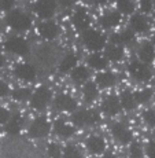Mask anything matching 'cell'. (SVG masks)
Returning <instances> with one entry per match:
<instances>
[{
    "mask_svg": "<svg viewBox=\"0 0 155 158\" xmlns=\"http://www.w3.org/2000/svg\"><path fill=\"white\" fill-rule=\"evenodd\" d=\"M6 23L17 32H26L32 28V19L21 10H10L6 15Z\"/></svg>",
    "mask_w": 155,
    "mask_h": 158,
    "instance_id": "6da1fadb",
    "label": "cell"
},
{
    "mask_svg": "<svg viewBox=\"0 0 155 158\" xmlns=\"http://www.w3.org/2000/svg\"><path fill=\"white\" fill-rule=\"evenodd\" d=\"M83 43L88 50L99 52L106 47L107 37L96 29H87L83 32Z\"/></svg>",
    "mask_w": 155,
    "mask_h": 158,
    "instance_id": "7a4b0ae2",
    "label": "cell"
},
{
    "mask_svg": "<svg viewBox=\"0 0 155 158\" xmlns=\"http://www.w3.org/2000/svg\"><path fill=\"white\" fill-rule=\"evenodd\" d=\"M52 99V91L45 85H40L30 96V107L35 110H43Z\"/></svg>",
    "mask_w": 155,
    "mask_h": 158,
    "instance_id": "3957f363",
    "label": "cell"
},
{
    "mask_svg": "<svg viewBox=\"0 0 155 158\" xmlns=\"http://www.w3.org/2000/svg\"><path fill=\"white\" fill-rule=\"evenodd\" d=\"M100 121V115L93 109H85V110L75 111L71 114V123L77 127L95 125Z\"/></svg>",
    "mask_w": 155,
    "mask_h": 158,
    "instance_id": "277c9868",
    "label": "cell"
},
{
    "mask_svg": "<svg viewBox=\"0 0 155 158\" xmlns=\"http://www.w3.org/2000/svg\"><path fill=\"white\" fill-rule=\"evenodd\" d=\"M128 72L132 76L135 80L140 81V83H145V81H150L153 78V70L148 65L139 60H133L128 65Z\"/></svg>",
    "mask_w": 155,
    "mask_h": 158,
    "instance_id": "5b68a950",
    "label": "cell"
},
{
    "mask_svg": "<svg viewBox=\"0 0 155 158\" xmlns=\"http://www.w3.org/2000/svg\"><path fill=\"white\" fill-rule=\"evenodd\" d=\"M50 132H51V123L48 121L47 117H44V115H40V117L35 118V120L32 121V124L29 125V129H28L29 136L33 139L44 138V136H47Z\"/></svg>",
    "mask_w": 155,
    "mask_h": 158,
    "instance_id": "8992f818",
    "label": "cell"
},
{
    "mask_svg": "<svg viewBox=\"0 0 155 158\" xmlns=\"http://www.w3.org/2000/svg\"><path fill=\"white\" fill-rule=\"evenodd\" d=\"M4 48L11 54H15V55H26L29 52V44L28 41L23 37H19V36H10L7 37V40L4 41Z\"/></svg>",
    "mask_w": 155,
    "mask_h": 158,
    "instance_id": "52a82bcc",
    "label": "cell"
},
{
    "mask_svg": "<svg viewBox=\"0 0 155 158\" xmlns=\"http://www.w3.org/2000/svg\"><path fill=\"white\" fill-rule=\"evenodd\" d=\"M33 8L41 19H50L56 13V0H36Z\"/></svg>",
    "mask_w": 155,
    "mask_h": 158,
    "instance_id": "ba28073f",
    "label": "cell"
},
{
    "mask_svg": "<svg viewBox=\"0 0 155 158\" xmlns=\"http://www.w3.org/2000/svg\"><path fill=\"white\" fill-rule=\"evenodd\" d=\"M71 22L74 25V28L77 30H87L91 25V17L89 13L85 7H77L75 11L71 15Z\"/></svg>",
    "mask_w": 155,
    "mask_h": 158,
    "instance_id": "9c48e42d",
    "label": "cell"
},
{
    "mask_svg": "<svg viewBox=\"0 0 155 158\" xmlns=\"http://www.w3.org/2000/svg\"><path fill=\"white\" fill-rule=\"evenodd\" d=\"M37 32L44 40H54L60 35V28L52 21H44L39 25Z\"/></svg>",
    "mask_w": 155,
    "mask_h": 158,
    "instance_id": "30bf717a",
    "label": "cell"
},
{
    "mask_svg": "<svg viewBox=\"0 0 155 158\" xmlns=\"http://www.w3.org/2000/svg\"><path fill=\"white\" fill-rule=\"evenodd\" d=\"M14 74L17 76L19 80L32 83V81H35L36 76H37V72H36L35 66L29 65V63H18L14 69Z\"/></svg>",
    "mask_w": 155,
    "mask_h": 158,
    "instance_id": "8fae6325",
    "label": "cell"
},
{
    "mask_svg": "<svg viewBox=\"0 0 155 158\" xmlns=\"http://www.w3.org/2000/svg\"><path fill=\"white\" fill-rule=\"evenodd\" d=\"M111 133H113L114 138L122 144H128L132 142V131L121 123H114L113 125H111Z\"/></svg>",
    "mask_w": 155,
    "mask_h": 158,
    "instance_id": "7c38bea8",
    "label": "cell"
},
{
    "mask_svg": "<svg viewBox=\"0 0 155 158\" xmlns=\"http://www.w3.org/2000/svg\"><path fill=\"white\" fill-rule=\"evenodd\" d=\"M55 107L58 110L71 113V111H74L75 109H77V101H75L71 95L60 94V95H58L55 98Z\"/></svg>",
    "mask_w": 155,
    "mask_h": 158,
    "instance_id": "4fadbf2b",
    "label": "cell"
},
{
    "mask_svg": "<svg viewBox=\"0 0 155 158\" xmlns=\"http://www.w3.org/2000/svg\"><path fill=\"white\" fill-rule=\"evenodd\" d=\"M137 56L140 59V62L150 65L151 62H154L155 59V47L150 41H143L137 50Z\"/></svg>",
    "mask_w": 155,
    "mask_h": 158,
    "instance_id": "5bb4252c",
    "label": "cell"
},
{
    "mask_svg": "<svg viewBox=\"0 0 155 158\" xmlns=\"http://www.w3.org/2000/svg\"><path fill=\"white\" fill-rule=\"evenodd\" d=\"M129 25H130V28L137 33H145L150 30V21L143 14H133L130 17Z\"/></svg>",
    "mask_w": 155,
    "mask_h": 158,
    "instance_id": "9a60e30c",
    "label": "cell"
},
{
    "mask_svg": "<svg viewBox=\"0 0 155 158\" xmlns=\"http://www.w3.org/2000/svg\"><path fill=\"white\" fill-rule=\"evenodd\" d=\"M121 103H120V98L117 95H108L107 98L103 101L102 105V110L103 113H106L107 115H115L121 111Z\"/></svg>",
    "mask_w": 155,
    "mask_h": 158,
    "instance_id": "2e32d148",
    "label": "cell"
},
{
    "mask_svg": "<svg viewBox=\"0 0 155 158\" xmlns=\"http://www.w3.org/2000/svg\"><path fill=\"white\" fill-rule=\"evenodd\" d=\"M85 146H87L88 151L92 154H102L106 148V140L102 138V136L93 135L89 136V138L85 140Z\"/></svg>",
    "mask_w": 155,
    "mask_h": 158,
    "instance_id": "e0dca14e",
    "label": "cell"
},
{
    "mask_svg": "<svg viewBox=\"0 0 155 158\" xmlns=\"http://www.w3.org/2000/svg\"><path fill=\"white\" fill-rule=\"evenodd\" d=\"M120 22H121V14L118 11H106L99 19V23L104 29L115 28L117 25H120Z\"/></svg>",
    "mask_w": 155,
    "mask_h": 158,
    "instance_id": "ac0fdd59",
    "label": "cell"
},
{
    "mask_svg": "<svg viewBox=\"0 0 155 158\" xmlns=\"http://www.w3.org/2000/svg\"><path fill=\"white\" fill-rule=\"evenodd\" d=\"M125 55V50L122 45L118 44H110L104 47V58L111 62H120Z\"/></svg>",
    "mask_w": 155,
    "mask_h": 158,
    "instance_id": "d6986e66",
    "label": "cell"
},
{
    "mask_svg": "<svg viewBox=\"0 0 155 158\" xmlns=\"http://www.w3.org/2000/svg\"><path fill=\"white\" fill-rule=\"evenodd\" d=\"M22 124L23 118L21 114H14L13 117H10V120L6 124V132L10 135H18L22 131Z\"/></svg>",
    "mask_w": 155,
    "mask_h": 158,
    "instance_id": "ffe728a7",
    "label": "cell"
},
{
    "mask_svg": "<svg viewBox=\"0 0 155 158\" xmlns=\"http://www.w3.org/2000/svg\"><path fill=\"white\" fill-rule=\"evenodd\" d=\"M54 131H55L56 135H59L60 138H65V139L71 138L74 135V128L71 125H69V124H66L62 118H59V120H56L54 123Z\"/></svg>",
    "mask_w": 155,
    "mask_h": 158,
    "instance_id": "44dd1931",
    "label": "cell"
},
{
    "mask_svg": "<svg viewBox=\"0 0 155 158\" xmlns=\"http://www.w3.org/2000/svg\"><path fill=\"white\" fill-rule=\"evenodd\" d=\"M96 85L100 88H108L115 84V74L111 72H99L95 77Z\"/></svg>",
    "mask_w": 155,
    "mask_h": 158,
    "instance_id": "7402d4cb",
    "label": "cell"
},
{
    "mask_svg": "<svg viewBox=\"0 0 155 158\" xmlns=\"http://www.w3.org/2000/svg\"><path fill=\"white\" fill-rule=\"evenodd\" d=\"M87 63L89 65V68L96 69V70H100V72L107 68V59L103 55H100L99 52H93L91 55H88Z\"/></svg>",
    "mask_w": 155,
    "mask_h": 158,
    "instance_id": "603a6c76",
    "label": "cell"
},
{
    "mask_svg": "<svg viewBox=\"0 0 155 158\" xmlns=\"http://www.w3.org/2000/svg\"><path fill=\"white\" fill-rule=\"evenodd\" d=\"M70 77L77 85H80V84L87 83V80L89 78V70L85 66H75L70 72Z\"/></svg>",
    "mask_w": 155,
    "mask_h": 158,
    "instance_id": "cb8c5ba5",
    "label": "cell"
},
{
    "mask_svg": "<svg viewBox=\"0 0 155 158\" xmlns=\"http://www.w3.org/2000/svg\"><path fill=\"white\" fill-rule=\"evenodd\" d=\"M77 62H78V58L75 54H67L65 55V58L62 59V62L59 63V70L60 73H67V72H71L73 69L77 66Z\"/></svg>",
    "mask_w": 155,
    "mask_h": 158,
    "instance_id": "d4e9b609",
    "label": "cell"
},
{
    "mask_svg": "<svg viewBox=\"0 0 155 158\" xmlns=\"http://www.w3.org/2000/svg\"><path fill=\"white\" fill-rule=\"evenodd\" d=\"M98 85H96V83H93V81H87L84 85V89H83V95H84V101L87 103H91L93 102L96 98H98Z\"/></svg>",
    "mask_w": 155,
    "mask_h": 158,
    "instance_id": "484cf974",
    "label": "cell"
},
{
    "mask_svg": "<svg viewBox=\"0 0 155 158\" xmlns=\"http://www.w3.org/2000/svg\"><path fill=\"white\" fill-rule=\"evenodd\" d=\"M111 41H113V44L118 45L132 43V41H135V33L132 30H124L121 33H115V35L111 36Z\"/></svg>",
    "mask_w": 155,
    "mask_h": 158,
    "instance_id": "4316f807",
    "label": "cell"
},
{
    "mask_svg": "<svg viewBox=\"0 0 155 158\" xmlns=\"http://www.w3.org/2000/svg\"><path fill=\"white\" fill-rule=\"evenodd\" d=\"M120 103H121V107H124L125 110H133L136 109L137 103L135 101V96L130 91H124L122 94L120 95Z\"/></svg>",
    "mask_w": 155,
    "mask_h": 158,
    "instance_id": "83f0119b",
    "label": "cell"
},
{
    "mask_svg": "<svg viewBox=\"0 0 155 158\" xmlns=\"http://www.w3.org/2000/svg\"><path fill=\"white\" fill-rule=\"evenodd\" d=\"M115 6L120 14H133L136 10V4L133 0H115Z\"/></svg>",
    "mask_w": 155,
    "mask_h": 158,
    "instance_id": "f1b7e54d",
    "label": "cell"
},
{
    "mask_svg": "<svg viewBox=\"0 0 155 158\" xmlns=\"http://www.w3.org/2000/svg\"><path fill=\"white\" fill-rule=\"evenodd\" d=\"M153 94H154V91L151 88H143L140 91H136L133 94V96H135V101L137 105H144V103H147L153 98Z\"/></svg>",
    "mask_w": 155,
    "mask_h": 158,
    "instance_id": "f546056e",
    "label": "cell"
},
{
    "mask_svg": "<svg viewBox=\"0 0 155 158\" xmlns=\"http://www.w3.org/2000/svg\"><path fill=\"white\" fill-rule=\"evenodd\" d=\"M32 96V91L29 88H17L13 91V99L15 101H26Z\"/></svg>",
    "mask_w": 155,
    "mask_h": 158,
    "instance_id": "4dcf8cb0",
    "label": "cell"
},
{
    "mask_svg": "<svg viewBox=\"0 0 155 158\" xmlns=\"http://www.w3.org/2000/svg\"><path fill=\"white\" fill-rule=\"evenodd\" d=\"M47 153H48V157L50 158H60L62 157V148L58 143H54L51 142L47 147Z\"/></svg>",
    "mask_w": 155,
    "mask_h": 158,
    "instance_id": "1f68e13d",
    "label": "cell"
},
{
    "mask_svg": "<svg viewBox=\"0 0 155 158\" xmlns=\"http://www.w3.org/2000/svg\"><path fill=\"white\" fill-rule=\"evenodd\" d=\"M63 158H83V154L75 146H66L63 150Z\"/></svg>",
    "mask_w": 155,
    "mask_h": 158,
    "instance_id": "d6a6232c",
    "label": "cell"
},
{
    "mask_svg": "<svg viewBox=\"0 0 155 158\" xmlns=\"http://www.w3.org/2000/svg\"><path fill=\"white\" fill-rule=\"evenodd\" d=\"M143 120H144V123L147 124L150 128H155V111L154 110H144L141 114Z\"/></svg>",
    "mask_w": 155,
    "mask_h": 158,
    "instance_id": "836d02e7",
    "label": "cell"
},
{
    "mask_svg": "<svg viewBox=\"0 0 155 158\" xmlns=\"http://www.w3.org/2000/svg\"><path fill=\"white\" fill-rule=\"evenodd\" d=\"M143 148H141V146L137 143V142H133L132 144H130V147H129V156L130 158H141L143 157Z\"/></svg>",
    "mask_w": 155,
    "mask_h": 158,
    "instance_id": "e575fe53",
    "label": "cell"
},
{
    "mask_svg": "<svg viewBox=\"0 0 155 158\" xmlns=\"http://www.w3.org/2000/svg\"><path fill=\"white\" fill-rule=\"evenodd\" d=\"M139 6L143 14H148L153 10V0H139Z\"/></svg>",
    "mask_w": 155,
    "mask_h": 158,
    "instance_id": "d590c367",
    "label": "cell"
},
{
    "mask_svg": "<svg viewBox=\"0 0 155 158\" xmlns=\"http://www.w3.org/2000/svg\"><path fill=\"white\" fill-rule=\"evenodd\" d=\"M15 6V0H0V11H10Z\"/></svg>",
    "mask_w": 155,
    "mask_h": 158,
    "instance_id": "8d00e7d4",
    "label": "cell"
},
{
    "mask_svg": "<svg viewBox=\"0 0 155 158\" xmlns=\"http://www.w3.org/2000/svg\"><path fill=\"white\" fill-rule=\"evenodd\" d=\"M145 156L148 158H155V140H150L145 146Z\"/></svg>",
    "mask_w": 155,
    "mask_h": 158,
    "instance_id": "74e56055",
    "label": "cell"
},
{
    "mask_svg": "<svg viewBox=\"0 0 155 158\" xmlns=\"http://www.w3.org/2000/svg\"><path fill=\"white\" fill-rule=\"evenodd\" d=\"M10 117H11L10 111H8L6 107H2V106H0V125H2V124H7V121L10 120Z\"/></svg>",
    "mask_w": 155,
    "mask_h": 158,
    "instance_id": "f35d334b",
    "label": "cell"
},
{
    "mask_svg": "<svg viewBox=\"0 0 155 158\" xmlns=\"http://www.w3.org/2000/svg\"><path fill=\"white\" fill-rule=\"evenodd\" d=\"M8 92H10V87H8V84L4 83L3 80H0V98L7 96Z\"/></svg>",
    "mask_w": 155,
    "mask_h": 158,
    "instance_id": "ab89813d",
    "label": "cell"
},
{
    "mask_svg": "<svg viewBox=\"0 0 155 158\" xmlns=\"http://www.w3.org/2000/svg\"><path fill=\"white\" fill-rule=\"evenodd\" d=\"M80 0H59V3L63 6V7H71L73 4H75Z\"/></svg>",
    "mask_w": 155,
    "mask_h": 158,
    "instance_id": "60d3db41",
    "label": "cell"
},
{
    "mask_svg": "<svg viewBox=\"0 0 155 158\" xmlns=\"http://www.w3.org/2000/svg\"><path fill=\"white\" fill-rule=\"evenodd\" d=\"M92 2L98 6H107V4H110V3H113L114 0H92Z\"/></svg>",
    "mask_w": 155,
    "mask_h": 158,
    "instance_id": "b9f144b4",
    "label": "cell"
},
{
    "mask_svg": "<svg viewBox=\"0 0 155 158\" xmlns=\"http://www.w3.org/2000/svg\"><path fill=\"white\" fill-rule=\"evenodd\" d=\"M102 158H115V156H114L113 153H107V154H104Z\"/></svg>",
    "mask_w": 155,
    "mask_h": 158,
    "instance_id": "7bdbcfd3",
    "label": "cell"
},
{
    "mask_svg": "<svg viewBox=\"0 0 155 158\" xmlns=\"http://www.w3.org/2000/svg\"><path fill=\"white\" fill-rule=\"evenodd\" d=\"M3 65H4V56H3L2 54H0V69L3 68Z\"/></svg>",
    "mask_w": 155,
    "mask_h": 158,
    "instance_id": "ee69618b",
    "label": "cell"
},
{
    "mask_svg": "<svg viewBox=\"0 0 155 158\" xmlns=\"http://www.w3.org/2000/svg\"><path fill=\"white\" fill-rule=\"evenodd\" d=\"M153 44H154V47H155V33H154V36H153Z\"/></svg>",
    "mask_w": 155,
    "mask_h": 158,
    "instance_id": "f6af8a7d",
    "label": "cell"
},
{
    "mask_svg": "<svg viewBox=\"0 0 155 158\" xmlns=\"http://www.w3.org/2000/svg\"><path fill=\"white\" fill-rule=\"evenodd\" d=\"M154 91H155V87H154Z\"/></svg>",
    "mask_w": 155,
    "mask_h": 158,
    "instance_id": "bcb514c9",
    "label": "cell"
}]
</instances>
